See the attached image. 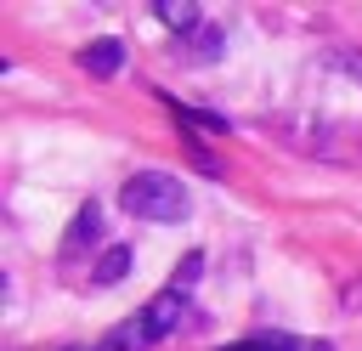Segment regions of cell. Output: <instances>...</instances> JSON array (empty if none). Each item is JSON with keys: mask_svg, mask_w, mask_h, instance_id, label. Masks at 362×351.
Instances as JSON below:
<instances>
[{"mask_svg": "<svg viewBox=\"0 0 362 351\" xmlns=\"http://www.w3.org/2000/svg\"><path fill=\"white\" fill-rule=\"evenodd\" d=\"M226 351H334L328 340H300V334H249Z\"/></svg>", "mask_w": 362, "mask_h": 351, "instance_id": "8992f818", "label": "cell"}, {"mask_svg": "<svg viewBox=\"0 0 362 351\" xmlns=\"http://www.w3.org/2000/svg\"><path fill=\"white\" fill-rule=\"evenodd\" d=\"M198 272H204V255H198V249H192V255H187V260H181V272H175V289H187V283H192V277H198Z\"/></svg>", "mask_w": 362, "mask_h": 351, "instance_id": "7c38bea8", "label": "cell"}, {"mask_svg": "<svg viewBox=\"0 0 362 351\" xmlns=\"http://www.w3.org/2000/svg\"><path fill=\"white\" fill-rule=\"evenodd\" d=\"M124 272H130V249H124V243H113V249H107V255L96 260V272H90V283H119Z\"/></svg>", "mask_w": 362, "mask_h": 351, "instance_id": "30bf717a", "label": "cell"}, {"mask_svg": "<svg viewBox=\"0 0 362 351\" xmlns=\"http://www.w3.org/2000/svg\"><path fill=\"white\" fill-rule=\"evenodd\" d=\"M266 130H277L288 147L317 153L328 164H362V130H345L334 119H272Z\"/></svg>", "mask_w": 362, "mask_h": 351, "instance_id": "6da1fadb", "label": "cell"}, {"mask_svg": "<svg viewBox=\"0 0 362 351\" xmlns=\"http://www.w3.org/2000/svg\"><path fill=\"white\" fill-rule=\"evenodd\" d=\"M79 68L96 74V79H113V74L124 68V45H119V40H90V45L79 51Z\"/></svg>", "mask_w": 362, "mask_h": 351, "instance_id": "5b68a950", "label": "cell"}, {"mask_svg": "<svg viewBox=\"0 0 362 351\" xmlns=\"http://www.w3.org/2000/svg\"><path fill=\"white\" fill-rule=\"evenodd\" d=\"M153 11H158V17H164V23H170V28H181V34H192V28H198V23H204V17H198V6H192V0H158V6H153Z\"/></svg>", "mask_w": 362, "mask_h": 351, "instance_id": "9c48e42d", "label": "cell"}, {"mask_svg": "<svg viewBox=\"0 0 362 351\" xmlns=\"http://www.w3.org/2000/svg\"><path fill=\"white\" fill-rule=\"evenodd\" d=\"M119 204H124L130 215H141V221H187V215H192L187 187H181L175 176H164V170L130 176V181L119 187Z\"/></svg>", "mask_w": 362, "mask_h": 351, "instance_id": "7a4b0ae2", "label": "cell"}, {"mask_svg": "<svg viewBox=\"0 0 362 351\" xmlns=\"http://www.w3.org/2000/svg\"><path fill=\"white\" fill-rule=\"evenodd\" d=\"M96 238H102V204L90 198V204H79V215H74V226L62 238V255H74L79 243H96Z\"/></svg>", "mask_w": 362, "mask_h": 351, "instance_id": "52a82bcc", "label": "cell"}, {"mask_svg": "<svg viewBox=\"0 0 362 351\" xmlns=\"http://www.w3.org/2000/svg\"><path fill=\"white\" fill-rule=\"evenodd\" d=\"M328 62H334V68H345V79H356V85H362V45H339V51H328Z\"/></svg>", "mask_w": 362, "mask_h": 351, "instance_id": "8fae6325", "label": "cell"}, {"mask_svg": "<svg viewBox=\"0 0 362 351\" xmlns=\"http://www.w3.org/2000/svg\"><path fill=\"white\" fill-rule=\"evenodd\" d=\"M164 108L175 113V125H181V130H215V136H226V130H232V119L204 113V108H187V102H175V96H164Z\"/></svg>", "mask_w": 362, "mask_h": 351, "instance_id": "ba28073f", "label": "cell"}, {"mask_svg": "<svg viewBox=\"0 0 362 351\" xmlns=\"http://www.w3.org/2000/svg\"><path fill=\"white\" fill-rule=\"evenodd\" d=\"M181 323H187V289H164V294H153L136 317H124V323L107 334V345H113V351H141V345L175 334Z\"/></svg>", "mask_w": 362, "mask_h": 351, "instance_id": "3957f363", "label": "cell"}, {"mask_svg": "<svg viewBox=\"0 0 362 351\" xmlns=\"http://www.w3.org/2000/svg\"><path fill=\"white\" fill-rule=\"evenodd\" d=\"M221 45H226V28H221V23H198L192 34H175V51H181L187 62H209Z\"/></svg>", "mask_w": 362, "mask_h": 351, "instance_id": "277c9868", "label": "cell"}]
</instances>
